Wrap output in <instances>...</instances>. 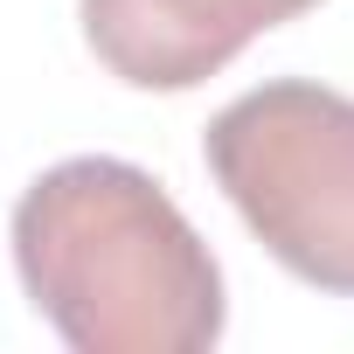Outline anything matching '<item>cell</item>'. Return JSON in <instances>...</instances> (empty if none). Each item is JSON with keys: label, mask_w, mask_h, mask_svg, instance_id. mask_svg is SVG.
I'll return each instance as SVG.
<instances>
[{"label": "cell", "mask_w": 354, "mask_h": 354, "mask_svg": "<svg viewBox=\"0 0 354 354\" xmlns=\"http://www.w3.org/2000/svg\"><path fill=\"white\" fill-rule=\"evenodd\" d=\"M15 271L77 354H202L223 340V271L146 167L84 153L15 202Z\"/></svg>", "instance_id": "6da1fadb"}, {"label": "cell", "mask_w": 354, "mask_h": 354, "mask_svg": "<svg viewBox=\"0 0 354 354\" xmlns=\"http://www.w3.org/2000/svg\"><path fill=\"white\" fill-rule=\"evenodd\" d=\"M202 160L292 278L354 299V97L313 77L257 84L209 118Z\"/></svg>", "instance_id": "7a4b0ae2"}, {"label": "cell", "mask_w": 354, "mask_h": 354, "mask_svg": "<svg viewBox=\"0 0 354 354\" xmlns=\"http://www.w3.org/2000/svg\"><path fill=\"white\" fill-rule=\"evenodd\" d=\"M306 8L319 0H77L91 56L132 91H195Z\"/></svg>", "instance_id": "3957f363"}]
</instances>
